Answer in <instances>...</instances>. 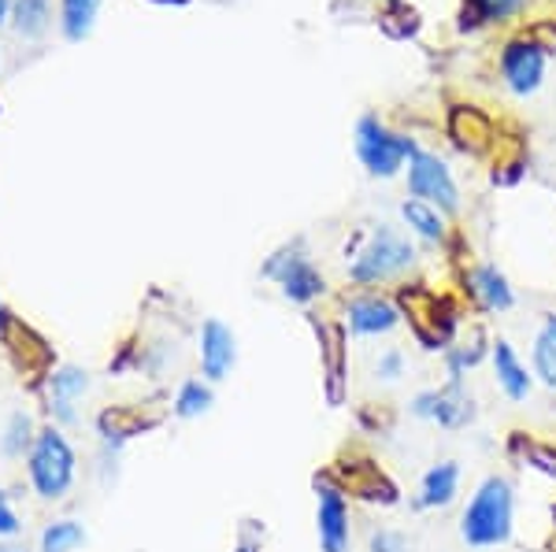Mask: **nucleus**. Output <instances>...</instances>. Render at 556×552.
I'll return each mask as SVG.
<instances>
[{
  "label": "nucleus",
  "instance_id": "nucleus-5",
  "mask_svg": "<svg viewBox=\"0 0 556 552\" xmlns=\"http://www.w3.org/2000/svg\"><path fill=\"white\" fill-rule=\"evenodd\" d=\"M393 297L405 311V323L412 326V337L419 342V349L442 356L453 345V337L464 331L460 308L445 293L427 290L424 282H401Z\"/></svg>",
  "mask_w": 556,
  "mask_h": 552
},
{
  "label": "nucleus",
  "instance_id": "nucleus-24",
  "mask_svg": "<svg viewBox=\"0 0 556 552\" xmlns=\"http://www.w3.org/2000/svg\"><path fill=\"white\" fill-rule=\"evenodd\" d=\"M450 138L456 141V149L468 156L490 153V145H493L490 115H482L479 108H471V104H456L450 112Z\"/></svg>",
  "mask_w": 556,
  "mask_h": 552
},
{
  "label": "nucleus",
  "instance_id": "nucleus-21",
  "mask_svg": "<svg viewBox=\"0 0 556 552\" xmlns=\"http://www.w3.org/2000/svg\"><path fill=\"white\" fill-rule=\"evenodd\" d=\"M41 431V415L38 408H12V412L0 420V460L12 467H23V460L30 457L34 441H38Z\"/></svg>",
  "mask_w": 556,
  "mask_h": 552
},
{
  "label": "nucleus",
  "instance_id": "nucleus-18",
  "mask_svg": "<svg viewBox=\"0 0 556 552\" xmlns=\"http://www.w3.org/2000/svg\"><path fill=\"white\" fill-rule=\"evenodd\" d=\"M501 75H505V86L516 97L538 93V86L545 78V49L531 38L508 41L505 52H501Z\"/></svg>",
  "mask_w": 556,
  "mask_h": 552
},
{
  "label": "nucleus",
  "instance_id": "nucleus-35",
  "mask_svg": "<svg viewBox=\"0 0 556 552\" xmlns=\"http://www.w3.org/2000/svg\"><path fill=\"white\" fill-rule=\"evenodd\" d=\"M367 552H412V541L397 527H371L367 530Z\"/></svg>",
  "mask_w": 556,
  "mask_h": 552
},
{
  "label": "nucleus",
  "instance_id": "nucleus-37",
  "mask_svg": "<svg viewBox=\"0 0 556 552\" xmlns=\"http://www.w3.org/2000/svg\"><path fill=\"white\" fill-rule=\"evenodd\" d=\"M523 175H527V164H523V159H513V164H501V171H493V182H497V185H516Z\"/></svg>",
  "mask_w": 556,
  "mask_h": 552
},
{
  "label": "nucleus",
  "instance_id": "nucleus-32",
  "mask_svg": "<svg viewBox=\"0 0 556 552\" xmlns=\"http://www.w3.org/2000/svg\"><path fill=\"white\" fill-rule=\"evenodd\" d=\"M123 452H127V449H115V445H97V452H93V478H97V486L112 489L115 483H119Z\"/></svg>",
  "mask_w": 556,
  "mask_h": 552
},
{
  "label": "nucleus",
  "instance_id": "nucleus-20",
  "mask_svg": "<svg viewBox=\"0 0 556 552\" xmlns=\"http://www.w3.org/2000/svg\"><path fill=\"white\" fill-rule=\"evenodd\" d=\"M490 342L493 337L482 331V326H464V331L453 337L450 349L442 352L445 382H468L471 371H479L482 363L490 360Z\"/></svg>",
  "mask_w": 556,
  "mask_h": 552
},
{
  "label": "nucleus",
  "instance_id": "nucleus-28",
  "mask_svg": "<svg viewBox=\"0 0 556 552\" xmlns=\"http://www.w3.org/2000/svg\"><path fill=\"white\" fill-rule=\"evenodd\" d=\"M527 363H531L538 386L556 394V311H542V319H538Z\"/></svg>",
  "mask_w": 556,
  "mask_h": 552
},
{
  "label": "nucleus",
  "instance_id": "nucleus-29",
  "mask_svg": "<svg viewBox=\"0 0 556 552\" xmlns=\"http://www.w3.org/2000/svg\"><path fill=\"white\" fill-rule=\"evenodd\" d=\"M104 0H56V30L71 44H83L97 30Z\"/></svg>",
  "mask_w": 556,
  "mask_h": 552
},
{
  "label": "nucleus",
  "instance_id": "nucleus-27",
  "mask_svg": "<svg viewBox=\"0 0 556 552\" xmlns=\"http://www.w3.org/2000/svg\"><path fill=\"white\" fill-rule=\"evenodd\" d=\"M89 545V530L78 515H52L41 523L34 552H83Z\"/></svg>",
  "mask_w": 556,
  "mask_h": 552
},
{
  "label": "nucleus",
  "instance_id": "nucleus-1",
  "mask_svg": "<svg viewBox=\"0 0 556 552\" xmlns=\"http://www.w3.org/2000/svg\"><path fill=\"white\" fill-rule=\"evenodd\" d=\"M516 483L501 471H490L475 483L471 497L460 509L456 534L475 552L505 549L516 538Z\"/></svg>",
  "mask_w": 556,
  "mask_h": 552
},
{
  "label": "nucleus",
  "instance_id": "nucleus-25",
  "mask_svg": "<svg viewBox=\"0 0 556 552\" xmlns=\"http://www.w3.org/2000/svg\"><path fill=\"white\" fill-rule=\"evenodd\" d=\"M8 30L26 44H41L56 30V0H12Z\"/></svg>",
  "mask_w": 556,
  "mask_h": 552
},
{
  "label": "nucleus",
  "instance_id": "nucleus-8",
  "mask_svg": "<svg viewBox=\"0 0 556 552\" xmlns=\"http://www.w3.org/2000/svg\"><path fill=\"white\" fill-rule=\"evenodd\" d=\"M408 415L419 423H430L445 434H460L479 420V400L471 397L468 382H442L427 386L408 397Z\"/></svg>",
  "mask_w": 556,
  "mask_h": 552
},
{
  "label": "nucleus",
  "instance_id": "nucleus-16",
  "mask_svg": "<svg viewBox=\"0 0 556 552\" xmlns=\"http://www.w3.org/2000/svg\"><path fill=\"white\" fill-rule=\"evenodd\" d=\"M490 375H493V386L497 394L508 400V405H527L538 389V378L527 363V356L516 349L508 337H493L490 342Z\"/></svg>",
  "mask_w": 556,
  "mask_h": 552
},
{
  "label": "nucleus",
  "instance_id": "nucleus-23",
  "mask_svg": "<svg viewBox=\"0 0 556 552\" xmlns=\"http://www.w3.org/2000/svg\"><path fill=\"white\" fill-rule=\"evenodd\" d=\"M89 394H93V371L83 368V363L60 360L30 397L34 400H38V397H56V400H71V405H86Z\"/></svg>",
  "mask_w": 556,
  "mask_h": 552
},
{
  "label": "nucleus",
  "instance_id": "nucleus-36",
  "mask_svg": "<svg viewBox=\"0 0 556 552\" xmlns=\"http://www.w3.org/2000/svg\"><path fill=\"white\" fill-rule=\"evenodd\" d=\"M230 552H264V527L256 519H245L238 527V538H235V549Z\"/></svg>",
  "mask_w": 556,
  "mask_h": 552
},
{
  "label": "nucleus",
  "instance_id": "nucleus-33",
  "mask_svg": "<svg viewBox=\"0 0 556 552\" xmlns=\"http://www.w3.org/2000/svg\"><path fill=\"white\" fill-rule=\"evenodd\" d=\"M138 368H141V342H119L115 352L108 356V375L112 378L138 375Z\"/></svg>",
  "mask_w": 556,
  "mask_h": 552
},
{
  "label": "nucleus",
  "instance_id": "nucleus-31",
  "mask_svg": "<svg viewBox=\"0 0 556 552\" xmlns=\"http://www.w3.org/2000/svg\"><path fill=\"white\" fill-rule=\"evenodd\" d=\"M371 375L379 386H397V382L408 375L405 349H397V345H386V349H379V356L371 360Z\"/></svg>",
  "mask_w": 556,
  "mask_h": 552
},
{
  "label": "nucleus",
  "instance_id": "nucleus-13",
  "mask_svg": "<svg viewBox=\"0 0 556 552\" xmlns=\"http://www.w3.org/2000/svg\"><path fill=\"white\" fill-rule=\"evenodd\" d=\"M167 420V412H156L152 405H104L93 415V434L97 445H115V449H127L130 441L146 438V434L160 431Z\"/></svg>",
  "mask_w": 556,
  "mask_h": 552
},
{
  "label": "nucleus",
  "instance_id": "nucleus-17",
  "mask_svg": "<svg viewBox=\"0 0 556 552\" xmlns=\"http://www.w3.org/2000/svg\"><path fill=\"white\" fill-rule=\"evenodd\" d=\"M330 475L342 483V489L353 501H367V504H382V509H390V504L401 501L397 486L390 483V478L382 475V467L375 464V460L367 457H349V460H338L334 467H330Z\"/></svg>",
  "mask_w": 556,
  "mask_h": 552
},
{
  "label": "nucleus",
  "instance_id": "nucleus-26",
  "mask_svg": "<svg viewBox=\"0 0 556 552\" xmlns=\"http://www.w3.org/2000/svg\"><path fill=\"white\" fill-rule=\"evenodd\" d=\"M215 408V386L201 375H186L175 386V394L167 397V415L178 423H197L204 415H212Z\"/></svg>",
  "mask_w": 556,
  "mask_h": 552
},
{
  "label": "nucleus",
  "instance_id": "nucleus-41",
  "mask_svg": "<svg viewBox=\"0 0 556 552\" xmlns=\"http://www.w3.org/2000/svg\"><path fill=\"white\" fill-rule=\"evenodd\" d=\"M152 4H175V8H186L190 0H152Z\"/></svg>",
  "mask_w": 556,
  "mask_h": 552
},
{
  "label": "nucleus",
  "instance_id": "nucleus-11",
  "mask_svg": "<svg viewBox=\"0 0 556 552\" xmlns=\"http://www.w3.org/2000/svg\"><path fill=\"white\" fill-rule=\"evenodd\" d=\"M193 352H197V375L208 378L212 386H223V382L238 371V360H241L235 326L219 316L201 319V326H197V334H193Z\"/></svg>",
  "mask_w": 556,
  "mask_h": 552
},
{
  "label": "nucleus",
  "instance_id": "nucleus-2",
  "mask_svg": "<svg viewBox=\"0 0 556 552\" xmlns=\"http://www.w3.org/2000/svg\"><path fill=\"white\" fill-rule=\"evenodd\" d=\"M419 264L416 242L397 227H371L367 234L349 248L345 256V279L353 290H382V286H401L408 282V274Z\"/></svg>",
  "mask_w": 556,
  "mask_h": 552
},
{
  "label": "nucleus",
  "instance_id": "nucleus-19",
  "mask_svg": "<svg viewBox=\"0 0 556 552\" xmlns=\"http://www.w3.org/2000/svg\"><path fill=\"white\" fill-rule=\"evenodd\" d=\"M464 489V467L456 460H438L419 475V486L412 493V509L416 512H445L460 501Z\"/></svg>",
  "mask_w": 556,
  "mask_h": 552
},
{
  "label": "nucleus",
  "instance_id": "nucleus-3",
  "mask_svg": "<svg viewBox=\"0 0 556 552\" xmlns=\"http://www.w3.org/2000/svg\"><path fill=\"white\" fill-rule=\"evenodd\" d=\"M83 478V457H78V445L67 431L52 423H41L38 441H34L30 457L23 460V486L34 501L49 504H67L78 489Z\"/></svg>",
  "mask_w": 556,
  "mask_h": 552
},
{
  "label": "nucleus",
  "instance_id": "nucleus-10",
  "mask_svg": "<svg viewBox=\"0 0 556 552\" xmlns=\"http://www.w3.org/2000/svg\"><path fill=\"white\" fill-rule=\"evenodd\" d=\"M316 541L319 552H353V497L345 493L342 483L327 471H319L316 483Z\"/></svg>",
  "mask_w": 556,
  "mask_h": 552
},
{
  "label": "nucleus",
  "instance_id": "nucleus-42",
  "mask_svg": "<svg viewBox=\"0 0 556 552\" xmlns=\"http://www.w3.org/2000/svg\"><path fill=\"white\" fill-rule=\"evenodd\" d=\"M0 67H4V49H0Z\"/></svg>",
  "mask_w": 556,
  "mask_h": 552
},
{
  "label": "nucleus",
  "instance_id": "nucleus-12",
  "mask_svg": "<svg viewBox=\"0 0 556 552\" xmlns=\"http://www.w3.org/2000/svg\"><path fill=\"white\" fill-rule=\"evenodd\" d=\"M405 178H408V193L416 201L434 204V208L445 211L450 219L460 211V185H456V178H453V167L438 153L419 149V153L408 159Z\"/></svg>",
  "mask_w": 556,
  "mask_h": 552
},
{
  "label": "nucleus",
  "instance_id": "nucleus-30",
  "mask_svg": "<svg viewBox=\"0 0 556 552\" xmlns=\"http://www.w3.org/2000/svg\"><path fill=\"white\" fill-rule=\"evenodd\" d=\"M20 497L23 489L4 483L0 478V541H20L23 530H26V519H23V509H20Z\"/></svg>",
  "mask_w": 556,
  "mask_h": 552
},
{
  "label": "nucleus",
  "instance_id": "nucleus-9",
  "mask_svg": "<svg viewBox=\"0 0 556 552\" xmlns=\"http://www.w3.org/2000/svg\"><path fill=\"white\" fill-rule=\"evenodd\" d=\"M0 349H4L15 375L23 378L26 394H34V389L45 382V375L60 363V356L52 349L49 337H45L34 323H26L23 316H15V311H12V319H8L4 334H0Z\"/></svg>",
  "mask_w": 556,
  "mask_h": 552
},
{
  "label": "nucleus",
  "instance_id": "nucleus-22",
  "mask_svg": "<svg viewBox=\"0 0 556 552\" xmlns=\"http://www.w3.org/2000/svg\"><path fill=\"white\" fill-rule=\"evenodd\" d=\"M401 222H405V234L412 242H427V245H450L453 238V227H450V216L438 211L434 204L427 201H401Z\"/></svg>",
  "mask_w": 556,
  "mask_h": 552
},
{
  "label": "nucleus",
  "instance_id": "nucleus-39",
  "mask_svg": "<svg viewBox=\"0 0 556 552\" xmlns=\"http://www.w3.org/2000/svg\"><path fill=\"white\" fill-rule=\"evenodd\" d=\"M8 319H12V308H8V300H4V293H0V334H4V326H8Z\"/></svg>",
  "mask_w": 556,
  "mask_h": 552
},
{
  "label": "nucleus",
  "instance_id": "nucleus-4",
  "mask_svg": "<svg viewBox=\"0 0 556 552\" xmlns=\"http://www.w3.org/2000/svg\"><path fill=\"white\" fill-rule=\"evenodd\" d=\"M260 279L271 282L278 297L290 300L298 308H316L319 300H327L330 282L323 274V267L312 260V248L304 238H290L286 245H278L264 264H260Z\"/></svg>",
  "mask_w": 556,
  "mask_h": 552
},
{
  "label": "nucleus",
  "instance_id": "nucleus-6",
  "mask_svg": "<svg viewBox=\"0 0 556 552\" xmlns=\"http://www.w3.org/2000/svg\"><path fill=\"white\" fill-rule=\"evenodd\" d=\"M353 149L361 167L371 178H397L405 175L408 159L419 153V145L408 138V133L393 130L390 123L379 119V115H364L353 130Z\"/></svg>",
  "mask_w": 556,
  "mask_h": 552
},
{
  "label": "nucleus",
  "instance_id": "nucleus-38",
  "mask_svg": "<svg viewBox=\"0 0 556 552\" xmlns=\"http://www.w3.org/2000/svg\"><path fill=\"white\" fill-rule=\"evenodd\" d=\"M12 23V0H0V30H8Z\"/></svg>",
  "mask_w": 556,
  "mask_h": 552
},
{
  "label": "nucleus",
  "instance_id": "nucleus-40",
  "mask_svg": "<svg viewBox=\"0 0 556 552\" xmlns=\"http://www.w3.org/2000/svg\"><path fill=\"white\" fill-rule=\"evenodd\" d=\"M0 552H34V549H26L23 541H0Z\"/></svg>",
  "mask_w": 556,
  "mask_h": 552
},
{
  "label": "nucleus",
  "instance_id": "nucleus-7",
  "mask_svg": "<svg viewBox=\"0 0 556 552\" xmlns=\"http://www.w3.org/2000/svg\"><path fill=\"white\" fill-rule=\"evenodd\" d=\"M338 323L356 342H386L405 326V311H401L397 297L386 290H353L342 297Z\"/></svg>",
  "mask_w": 556,
  "mask_h": 552
},
{
  "label": "nucleus",
  "instance_id": "nucleus-34",
  "mask_svg": "<svg viewBox=\"0 0 556 552\" xmlns=\"http://www.w3.org/2000/svg\"><path fill=\"white\" fill-rule=\"evenodd\" d=\"M523 12V0H471V23H505Z\"/></svg>",
  "mask_w": 556,
  "mask_h": 552
},
{
  "label": "nucleus",
  "instance_id": "nucleus-14",
  "mask_svg": "<svg viewBox=\"0 0 556 552\" xmlns=\"http://www.w3.org/2000/svg\"><path fill=\"white\" fill-rule=\"evenodd\" d=\"M316 326L319 363H323V397L330 408H342L349 397V334L338 319L308 316Z\"/></svg>",
  "mask_w": 556,
  "mask_h": 552
},
{
  "label": "nucleus",
  "instance_id": "nucleus-15",
  "mask_svg": "<svg viewBox=\"0 0 556 552\" xmlns=\"http://www.w3.org/2000/svg\"><path fill=\"white\" fill-rule=\"evenodd\" d=\"M460 282H464V297H468V305L479 311V316H508V311H516L519 305L513 279H508L497 264H486V260L468 264Z\"/></svg>",
  "mask_w": 556,
  "mask_h": 552
}]
</instances>
